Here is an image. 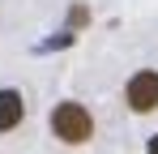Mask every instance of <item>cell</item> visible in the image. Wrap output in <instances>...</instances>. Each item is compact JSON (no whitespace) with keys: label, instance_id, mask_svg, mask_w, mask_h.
Listing matches in <instances>:
<instances>
[{"label":"cell","instance_id":"cell-1","mask_svg":"<svg viewBox=\"0 0 158 154\" xmlns=\"http://www.w3.org/2000/svg\"><path fill=\"white\" fill-rule=\"evenodd\" d=\"M52 133L64 141V146H81V141L94 137V120H90V111H85L81 103H56V111H52Z\"/></svg>","mask_w":158,"mask_h":154},{"label":"cell","instance_id":"cell-2","mask_svg":"<svg viewBox=\"0 0 158 154\" xmlns=\"http://www.w3.org/2000/svg\"><path fill=\"white\" fill-rule=\"evenodd\" d=\"M128 107H132V111H141V116L158 107V73L141 69V73L128 81Z\"/></svg>","mask_w":158,"mask_h":154},{"label":"cell","instance_id":"cell-3","mask_svg":"<svg viewBox=\"0 0 158 154\" xmlns=\"http://www.w3.org/2000/svg\"><path fill=\"white\" fill-rule=\"evenodd\" d=\"M22 116H26V103L17 90H0V133H9V128L22 124Z\"/></svg>","mask_w":158,"mask_h":154},{"label":"cell","instance_id":"cell-4","mask_svg":"<svg viewBox=\"0 0 158 154\" xmlns=\"http://www.w3.org/2000/svg\"><path fill=\"white\" fill-rule=\"evenodd\" d=\"M145 154H158V133L150 137V146H145Z\"/></svg>","mask_w":158,"mask_h":154}]
</instances>
